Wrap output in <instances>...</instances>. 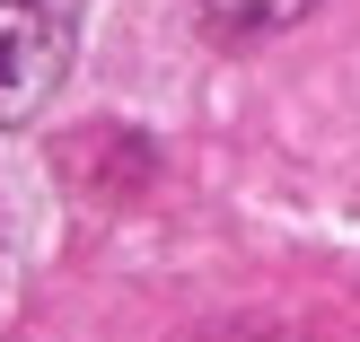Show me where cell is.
<instances>
[{"label": "cell", "instance_id": "cell-1", "mask_svg": "<svg viewBox=\"0 0 360 342\" xmlns=\"http://www.w3.org/2000/svg\"><path fill=\"white\" fill-rule=\"evenodd\" d=\"M70 70V18L53 0H0V123L35 114Z\"/></svg>", "mask_w": 360, "mask_h": 342}, {"label": "cell", "instance_id": "cell-2", "mask_svg": "<svg viewBox=\"0 0 360 342\" xmlns=\"http://www.w3.org/2000/svg\"><path fill=\"white\" fill-rule=\"evenodd\" d=\"M316 0H202V27L220 35V44H264V35L299 27Z\"/></svg>", "mask_w": 360, "mask_h": 342}, {"label": "cell", "instance_id": "cell-3", "mask_svg": "<svg viewBox=\"0 0 360 342\" xmlns=\"http://www.w3.org/2000/svg\"><path fill=\"white\" fill-rule=\"evenodd\" d=\"M220 342H264V334H220Z\"/></svg>", "mask_w": 360, "mask_h": 342}]
</instances>
